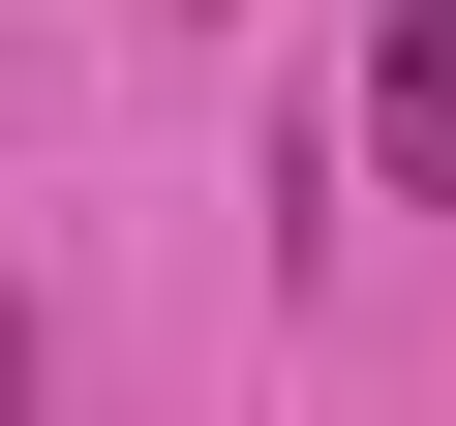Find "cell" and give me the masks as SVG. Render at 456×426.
I'll list each match as a JSON object with an SVG mask.
<instances>
[{
	"instance_id": "cell-1",
	"label": "cell",
	"mask_w": 456,
	"mask_h": 426,
	"mask_svg": "<svg viewBox=\"0 0 456 426\" xmlns=\"http://www.w3.org/2000/svg\"><path fill=\"white\" fill-rule=\"evenodd\" d=\"M365 183H456V0H365Z\"/></svg>"
},
{
	"instance_id": "cell-2",
	"label": "cell",
	"mask_w": 456,
	"mask_h": 426,
	"mask_svg": "<svg viewBox=\"0 0 456 426\" xmlns=\"http://www.w3.org/2000/svg\"><path fill=\"white\" fill-rule=\"evenodd\" d=\"M0 426H61V365H31V305H0Z\"/></svg>"
}]
</instances>
